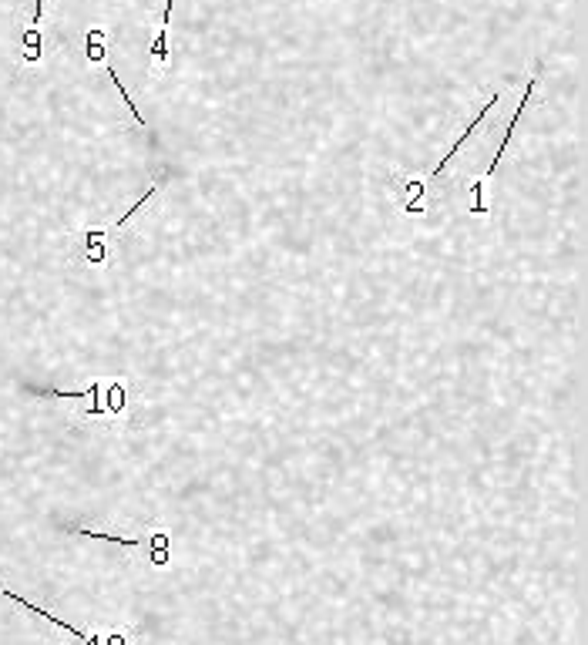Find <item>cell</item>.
Returning <instances> with one entry per match:
<instances>
[{"mask_svg": "<svg viewBox=\"0 0 588 645\" xmlns=\"http://www.w3.org/2000/svg\"><path fill=\"white\" fill-rule=\"evenodd\" d=\"M494 105H498V95H491V98H488V105H484V108H481V115L471 121V125H468V132H464L461 138H457V142H454V148H451V152H447V155L441 158V162H437V165H434V172H431V175H427V182H434V179H437V175H441V172H444V168H447V165H451L457 155H461L464 142H468V138L474 135V128H478V125H481V121H484V118H488V108H494Z\"/></svg>", "mask_w": 588, "mask_h": 645, "instance_id": "obj_1", "label": "cell"}, {"mask_svg": "<svg viewBox=\"0 0 588 645\" xmlns=\"http://www.w3.org/2000/svg\"><path fill=\"white\" fill-rule=\"evenodd\" d=\"M172 7H175V0H165V14H162V31H158L155 44H152V54H155V61H158V64H165V61H168V51H165V31H168V17H172Z\"/></svg>", "mask_w": 588, "mask_h": 645, "instance_id": "obj_2", "label": "cell"}, {"mask_svg": "<svg viewBox=\"0 0 588 645\" xmlns=\"http://www.w3.org/2000/svg\"><path fill=\"white\" fill-rule=\"evenodd\" d=\"M108 78H111V84H115V88L121 91V98H125V105H128V108H132V115L138 118V125H145L142 111H138V105H135V101H132V95H128V91H125V88H121V81H118V74H115V68H111V64H108Z\"/></svg>", "mask_w": 588, "mask_h": 645, "instance_id": "obj_3", "label": "cell"}]
</instances>
